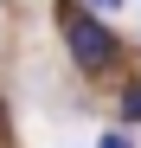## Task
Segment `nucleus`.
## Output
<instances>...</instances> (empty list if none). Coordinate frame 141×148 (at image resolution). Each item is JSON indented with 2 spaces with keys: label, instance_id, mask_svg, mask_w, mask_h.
Listing matches in <instances>:
<instances>
[{
  "label": "nucleus",
  "instance_id": "nucleus-1",
  "mask_svg": "<svg viewBox=\"0 0 141 148\" xmlns=\"http://www.w3.org/2000/svg\"><path fill=\"white\" fill-rule=\"evenodd\" d=\"M58 26H64V52L83 77H103V71L122 64V39L103 26L96 7H77V0H58Z\"/></svg>",
  "mask_w": 141,
  "mask_h": 148
},
{
  "label": "nucleus",
  "instance_id": "nucleus-2",
  "mask_svg": "<svg viewBox=\"0 0 141 148\" xmlns=\"http://www.w3.org/2000/svg\"><path fill=\"white\" fill-rule=\"evenodd\" d=\"M122 122H141V84H122Z\"/></svg>",
  "mask_w": 141,
  "mask_h": 148
},
{
  "label": "nucleus",
  "instance_id": "nucleus-3",
  "mask_svg": "<svg viewBox=\"0 0 141 148\" xmlns=\"http://www.w3.org/2000/svg\"><path fill=\"white\" fill-rule=\"evenodd\" d=\"M103 148H135V142H128V129H109V135H103Z\"/></svg>",
  "mask_w": 141,
  "mask_h": 148
},
{
  "label": "nucleus",
  "instance_id": "nucleus-4",
  "mask_svg": "<svg viewBox=\"0 0 141 148\" xmlns=\"http://www.w3.org/2000/svg\"><path fill=\"white\" fill-rule=\"evenodd\" d=\"M83 7H96V13H115V7H122V0H83Z\"/></svg>",
  "mask_w": 141,
  "mask_h": 148
},
{
  "label": "nucleus",
  "instance_id": "nucleus-5",
  "mask_svg": "<svg viewBox=\"0 0 141 148\" xmlns=\"http://www.w3.org/2000/svg\"><path fill=\"white\" fill-rule=\"evenodd\" d=\"M0 142H7V103H0Z\"/></svg>",
  "mask_w": 141,
  "mask_h": 148
}]
</instances>
